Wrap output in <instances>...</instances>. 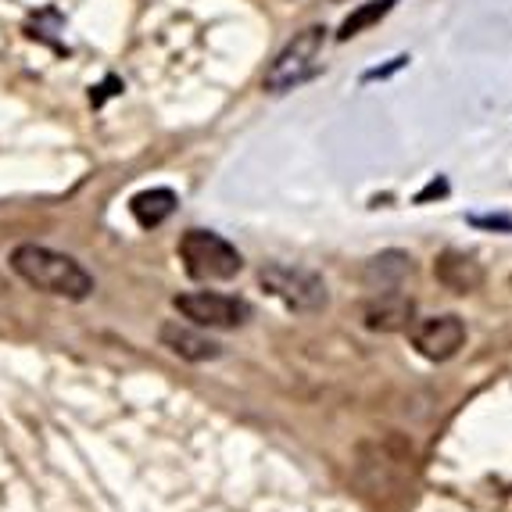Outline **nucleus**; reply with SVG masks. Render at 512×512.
Segmentation results:
<instances>
[{
	"label": "nucleus",
	"mask_w": 512,
	"mask_h": 512,
	"mask_svg": "<svg viewBox=\"0 0 512 512\" xmlns=\"http://www.w3.org/2000/svg\"><path fill=\"white\" fill-rule=\"evenodd\" d=\"M323 29H305L294 43L283 47L280 58L269 65L265 72V90L273 94H283V90H294L298 83H305L312 72L319 69V58H323Z\"/></svg>",
	"instance_id": "obj_4"
},
{
	"label": "nucleus",
	"mask_w": 512,
	"mask_h": 512,
	"mask_svg": "<svg viewBox=\"0 0 512 512\" xmlns=\"http://www.w3.org/2000/svg\"><path fill=\"white\" fill-rule=\"evenodd\" d=\"M391 4L394 0H376V4H369V8H362L359 15H351L348 22L341 26V40H348V36H355L359 29H366V26H373L376 18H384L387 11H391Z\"/></svg>",
	"instance_id": "obj_12"
},
{
	"label": "nucleus",
	"mask_w": 512,
	"mask_h": 512,
	"mask_svg": "<svg viewBox=\"0 0 512 512\" xmlns=\"http://www.w3.org/2000/svg\"><path fill=\"white\" fill-rule=\"evenodd\" d=\"M434 276L448 287V291L470 294V291H477L480 280H484V269H480L477 258L466 255V251H444V255L434 262Z\"/></svg>",
	"instance_id": "obj_9"
},
{
	"label": "nucleus",
	"mask_w": 512,
	"mask_h": 512,
	"mask_svg": "<svg viewBox=\"0 0 512 512\" xmlns=\"http://www.w3.org/2000/svg\"><path fill=\"white\" fill-rule=\"evenodd\" d=\"M409 273H412V258L405 251H384V255L369 258L362 276H366V283L376 294H384V291H398Z\"/></svg>",
	"instance_id": "obj_10"
},
{
	"label": "nucleus",
	"mask_w": 512,
	"mask_h": 512,
	"mask_svg": "<svg viewBox=\"0 0 512 512\" xmlns=\"http://www.w3.org/2000/svg\"><path fill=\"white\" fill-rule=\"evenodd\" d=\"M362 323H366L369 330H380V333L405 330V326L412 323V301L398 291L376 294V298L362 308Z\"/></svg>",
	"instance_id": "obj_8"
},
{
	"label": "nucleus",
	"mask_w": 512,
	"mask_h": 512,
	"mask_svg": "<svg viewBox=\"0 0 512 512\" xmlns=\"http://www.w3.org/2000/svg\"><path fill=\"white\" fill-rule=\"evenodd\" d=\"M158 341H162L172 355H180V359H187V362H212L222 355V348L212 337H205L194 323H180V319L165 323L162 330H158Z\"/></svg>",
	"instance_id": "obj_7"
},
{
	"label": "nucleus",
	"mask_w": 512,
	"mask_h": 512,
	"mask_svg": "<svg viewBox=\"0 0 512 512\" xmlns=\"http://www.w3.org/2000/svg\"><path fill=\"white\" fill-rule=\"evenodd\" d=\"M11 269H15L29 287L54 298L86 301L94 294V276L65 251H54L47 244H18L11 251Z\"/></svg>",
	"instance_id": "obj_1"
},
{
	"label": "nucleus",
	"mask_w": 512,
	"mask_h": 512,
	"mask_svg": "<svg viewBox=\"0 0 512 512\" xmlns=\"http://www.w3.org/2000/svg\"><path fill=\"white\" fill-rule=\"evenodd\" d=\"M129 212H133V219H137L144 230H154V226H162V222L176 212V194H172L169 187L140 190V194L129 201Z\"/></svg>",
	"instance_id": "obj_11"
},
{
	"label": "nucleus",
	"mask_w": 512,
	"mask_h": 512,
	"mask_svg": "<svg viewBox=\"0 0 512 512\" xmlns=\"http://www.w3.org/2000/svg\"><path fill=\"white\" fill-rule=\"evenodd\" d=\"M462 341H466V326H462L459 316H434L412 326V344L430 362L452 359L455 351L462 348Z\"/></svg>",
	"instance_id": "obj_6"
},
{
	"label": "nucleus",
	"mask_w": 512,
	"mask_h": 512,
	"mask_svg": "<svg viewBox=\"0 0 512 512\" xmlns=\"http://www.w3.org/2000/svg\"><path fill=\"white\" fill-rule=\"evenodd\" d=\"M176 251H180L187 276H194V280H233L244 269L240 251L212 230H187Z\"/></svg>",
	"instance_id": "obj_2"
},
{
	"label": "nucleus",
	"mask_w": 512,
	"mask_h": 512,
	"mask_svg": "<svg viewBox=\"0 0 512 512\" xmlns=\"http://www.w3.org/2000/svg\"><path fill=\"white\" fill-rule=\"evenodd\" d=\"M258 283H262L265 294H273L291 312H323L330 305L323 276L298 269V265H280V262L265 265L262 273H258Z\"/></svg>",
	"instance_id": "obj_3"
},
{
	"label": "nucleus",
	"mask_w": 512,
	"mask_h": 512,
	"mask_svg": "<svg viewBox=\"0 0 512 512\" xmlns=\"http://www.w3.org/2000/svg\"><path fill=\"white\" fill-rule=\"evenodd\" d=\"M172 305L180 308L183 319L194 326H208V330H237L251 319V305L244 298L219 291H190L176 294Z\"/></svg>",
	"instance_id": "obj_5"
}]
</instances>
